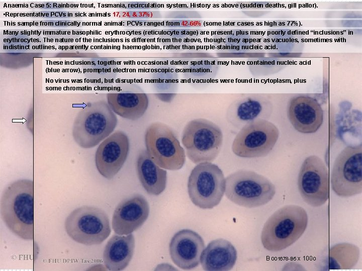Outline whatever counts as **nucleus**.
<instances>
[{
    "mask_svg": "<svg viewBox=\"0 0 362 271\" xmlns=\"http://www.w3.org/2000/svg\"><path fill=\"white\" fill-rule=\"evenodd\" d=\"M360 250L357 246L341 242L331 246L324 261V270L350 269L358 261Z\"/></svg>",
    "mask_w": 362,
    "mask_h": 271,
    "instance_id": "obj_20",
    "label": "nucleus"
},
{
    "mask_svg": "<svg viewBox=\"0 0 362 271\" xmlns=\"http://www.w3.org/2000/svg\"><path fill=\"white\" fill-rule=\"evenodd\" d=\"M144 139L148 155L160 168L175 171L185 164V149L167 124L158 122L150 124L145 130Z\"/></svg>",
    "mask_w": 362,
    "mask_h": 271,
    "instance_id": "obj_8",
    "label": "nucleus"
},
{
    "mask_svg": "<svg viewBox=\"0 0 362 271\" xmlns=\"http://www.w3.org/2000/svg\"><path fill=\"white\" fill-rule=\"evenodd\" d=\"M287 115L294 128L302 133H315L324 121V112L320 103L316 99L306 95L291 99Z\"/></svg>",
    "mask_w": 362,
    "mask_h": 271,
    "instance_id": "obj_14",
    "label": "nucleus"
},
{
    "mask_svg": "<svg viewBox=\"0 0 362 271\" xmlns=\"http://www.w3.org/2000/svg\"><path fill=\"white\" fill-rule=\"evenodd\" d=\"M204 248L205 243L201 236L188 229L176 232L169 245L172 261L183 269H193L199 265Z\"/></svg>",
    "mask_w": 362,
    "mask_h": 271,
    "instance_id": "obj_15",
    "label": "nucleus"
},
{
    "mask_svg": "<svg viewBox=\"0 0 362 271\" xmlns=\"http://www.w3.org/2000/svg\"><path fill=\"white\" fill-rule=\"evenodd\" d=\"M64 228L73 240L85 245L101 244L111 232L107 214L100 208L86 205L75 209L67 216Z\"/></svg>",
    "mask_w": 362,
    "mask_h": 271,
    "instance_id": "obj_6",
    "label": "nucleus"
},
{
    "mask_svg": "<svg viewBox=\"0 0 362 271\" xmlns=\"http://www.w3.org/2000/svg\"><path fill=\"white\" fill-rule=\"evenodd\" d=\"M1 214L8 229L25 240L34 239V182L20 179L4 190Z\"/></svg>",
    "mask_w": 362,
    "mask_h": 271,
    "instance_id": "obj_1",
    "label": "nucleus"
},
{
    "mask_svg": "<svg viewBox=\"0 0 362 271\" xmlns=\"http://www.w3.org/2000/svg\"><path fill=\"white\" fill-rule=\"evenodd\" d=\"M298 185L301 196L308 205L318 207L328 200L329 173L320 158L311 155L305 158L299 171Z\"/></svg>",
    "mask_w": 362,
    "mask_h": 271,
    "instance_id": "obj_11",
    "label": "nucleus"
},
{
    "mask_svg": "<svg viewBox=\"0 0 362 271\" xmlns=\"http://www.w3.org/2000/svg\"><path fill=\"white\" fill-rule=\"evenodd\" d=\"M136 166L139 180L146 192L155 196L161 194L166 187V171L152 160L146 150L139 153Z\"/></svg>",
    "mask_w": 362,
    "mask_h": 271,
    "instance_id": "obj_18",
    "label": "nucleus"
},
{
    "mask_svg": "<svg viewBox=\"0 0 362 271\" xmlns=\"http://www.w3.org/2000/svg\"><path fill=\"white\" fill-rule=\"evenodd\" d=\"M237 252L229 241L218 238L211 241L204 249L200 262L204 270L228 271L234 266Z\"/></svg>",
    "mask_w": 362,
    "mask_h": 271,
    "instance_id": "obj_16",
    "label": "nucleus"
},
{
    "mask_svg": "<svg viewBox=\"0 0 362 271\" xmlns=\"http://www.w3.org/2000/svg\"><path fill=\"white\" fill-rule=\"evenodd\" d=\"M117 123L116 115L107 104L97 102L78 114L73 125L72 137L80 147L92 148L108 138Z\"/></svg>",
    "mask_w": 362,
    "mask_h": 271,
    "instance_id": "obj_4",
    "label": "nucleus"
},
{
    "mask_svg": "<svg viewBox=\"0 0 362 271\" xmlns=\"http://www.w3.org/2000/svg\"><path fill=\"white\" fill-rule=\"evenodd\" d=\"M225 193L233 203L244 207L264 205L274 197L275 185L266 177L250 170H240L225 178Z\"/></svg>",
    "mask_w": 362,
    "mask_h": 271,
    "instance_id": "obj_3",
    "label": "nucleus"
},
{
    "mask_svg": "<svg viewBox=\"0 0 362 271\" xmlns=\"http://www.w3.org/2000/svg\"><path fill=\"white\" fill-rule=\"evenodd\" d=\"M308 223V216L302 207L285 205L275 212L266 220L261 231L262 246L268 251L278 252L286 249L303 234Z\"/></svg>",
    "mask_w": 362,
    "mask_h": 271,
    "instance_id": "obj_2",
    "label": "nucleus"
},
{
    "mask_svg": "<svg viewBox=\"0 0 362 271\" xmlns=\"http://www.w3.org/2000/svg\"><path fill=\"white\" fill-rule=\"evenodd\" d=\"M134 248L135 239L132 233L126 236L113 235L107 242L104 250L105 266L112 271L123 270L132 259Z\"/></svg>",
    "mask_w": 362,
    "mask_h": 271,
    "instance_id": "obj_17",
    "label": "nucleus"
},
{
    "mask_svg": "<svg viewBox=\"0 0 362 271\" xmlns=\"http://www.w3.org/2000/svg\"><path fill=\"white\" fill-rule=\"evenodd\" d=\"M107 98L113 111L131 120L141 117L148 106V98L144 93H110Z\"/></svg>",
    "mask_w": 362,
    "mask_h": 271,
    "instance_id": "obj_19",
    "label": "nucleus"
},
{
    "mask_svg": "<svg viewBox=\"0 0 362 271\" xmlns=\"http://www.w3.org/2000/svg\"><path fill=\"white\" fill-rule=\"evenodd\" d=\"M130 150L128 136L118 130L99 145L95 154L97 170L104 178L111 179L120 171L126 162Z\"/></svg>",
    "mask_w": 362,
    "mask_h": 271,
    "instance_id": "obj_12",
    "label": "nucleus"
},
{
    "mask_svg": "<svg viewBox=\"0 0 362 271\" xmlns=\"http://www.w3.org/2000/svg\"><path fill=\"white\" fill-rule=\"evenodd\" d=\"M149 214V205L144 197L135 194L121 201L112 217V228L118 235H128L144 224Z\"/></svg>",
    "mask_w": 362,
    "mask_h": 271,
    "instance_id": "obj_13",
    "label": "nucleus"
},
{
    "mask_svg": "<svg viewBox=\"0 0 362 271\" xmlns=\"http://www.w3.org/2000/svg\"><path fill=\"white\" fill-rule=\"evenodd\" d=\"M279 136V130L274 123L257 119L240 129L233 140L232 151L241 158L265 157L274 149Z\"/></svg>",
    "mask_w": 362,
    "mask_h": 271,
    "instance_id": "obj_9",
    "label": "nucleus"
},
{
    "mask_svg": "<svg viewBox=\"0 0 362 271\" xmlns=\"http://www.w3.org/2000/svg\"><path fill=\"white\" fill-rule=\"evenodd\" d=\"M263 103L259 100L247 98L236 103L234 110L227 115V120L236 128H241L247 123L266 116Z\"/></svg>",
    "mask_w": 362,
    "mask_h": 271,
    "instance_id": "obj_21",
    "label": "nucleus"
},
{
    "mask_svg": "<svg viewBox=\"0 0 362 271\" xmlns=\"http://www.w3.org/2000/svg\"><path fill=\"white\" fill-rule=\"evenodd\" d=\"M220 127L205 118L189 121L184 128L182 143L188 158L194 163L213 162L218 156L223 144Z\"/></svg>",
    "mask_w": 362,
    "mask_h": 271,
    "instance_id": "obj_5",
    "label": "nucleus"
},
{
    "mask_svg": "<svg viewBox=\"0 0 362 271\" xmlns=\"http://www.w3.org/2000/svg\"><path fill=\"white\" fill-rule=\"evenodd\" d=\"M223 173L216 165L206 162L198 164L188 181V192L193 203L202 209H212L221 202L225 191Z\"/></svg>",
    "mask_w": 362,
    "mask_h": 271,
    "instance_id": "obj_7",
    "label": "nucleus"
},
{
    "mask_svg": "<svg viewBox=\"0 0 362 271\" xmlns=\"http://www.w3.org/2000/svg\"><path fill=\"white\" fill-rule=\"evenodd\" d=\"M332 191L348 198L362 193V145H349L336 157L330 177Z\"/></svg>",
    "mask_w": 362,
    "mask_h": 271,
    "instance_id": "obj_10",
    "label": "nucleus"
}]
</instances>
